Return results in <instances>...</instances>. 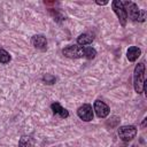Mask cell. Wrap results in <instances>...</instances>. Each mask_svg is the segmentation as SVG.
Wrapping results in <instances>:
<instances>
[{"instance_id":"7","label":"cell","mask_w":147,"mask_h":147,"mask_svg":"<svg viewBox=\"0 0 147 147\" xmlns=\"http://www.w3.org/2000/svg\"><path fill=\"white\" fill-rule=\"evenodd\" d=\"M93 110L95 111L96 116L100 117V118H106L109 113H110V109L108 107V105H106L103 101L101 100H95L94 101V105H93Z\"/></svg>"},{"instance_id":"14","label":"cell","mask_w":147,"mask_h":147,"mask_svg":"<svg viewBox=\"0 0 147 147\" xmlns=\"http://www.w3.org/2000/svg\"><path fill=\"white\" fill-rule=\"evenodd\" d=\"M10 60H11L10 54H9L6 49L0 48V63L6 64V63H9V62H10Z\"/></svg>"},{"instance_id":"13","label":"cell","mask_w":147,"mask_h":147,"mask_svg":"<svg viewBox=\"0 0 147 147\" xmlns=\"http://www.w3.org/2000/svg\"><path fill=\"white\" fill-rule=\"evenodd\" d=\"M32 139L29 136H22L18 141V147H32Z\"/></svg>"},{"instance_id":"10","label":"cell","mask_w":147,"mask_h":147,"mask_svg":"<svg viewBox=\"0 0 147 147\" xmlns=\"http://www.w3.org/2000/svg\"><path fill=\"white\" fill-rule=\"evenodd\" d=\"M141 55V49L137 46H131L126 51V57L130 62H134Z\"/></svg>"},{"instance_id":"8","label":"cell","mask_w":147,"mask_h":147,"mask_svg":"<svg viewBox=\"0 0 147 147\" xmlns=\"http://www.w3.org/2000/svg\"><path fill=\"white\" fill-rule=\"evenodd\" d=\"M31 44L34 48H38V49H41V51H45L47 48V39L42 34L33 36L31 38Z\"/></svg>"},{"instance_id":"6","label":"cell","mask_w":147,"mask_h":147,"mask_svg":"<svg viewBox=\"0 0 147 147\" xmlns=\"http://www.w3.org/2000/svg\"><path fill=\"white\" fill-rule=\"evenodd\" d=\"M77 115L80 119H83L84 122H90L93 119V109L92 106L88 103H84L78 109H77Z\"/></svg>"},{"instance_id":"4","label":"cell","mask_w":147,"mask_h":147,"mask_svg":"<svg viewBox=\"0 0 147 147\" xmlns=\"http://www.w3.org/2000/svg\"><path fill=\"white\" fill-rule=\"evenodd\" d=\"M62 54L69 59H80L84 57V46L70 45L62 49Z\"/></svg>"},{"instance_id":"17","label":"cell","mask_w":147,"mask_h":147,"mask_svg":"<svg viewBox=\"0 0 147 147\" xmlns=\"http://www.w3.org/2000/svg\"><path fill=\"white\" fill-rule=\"evenodd\" d=\"M146 122H147V118L145 117L144 121H142V123H141V127H145V126H146Z\"/></svg>"},{"instance_id":"12","label":"cell","mask_w":147,"mask_h":147,"mask_svg":"<svg viewBox=\"0 0 147 147\" xmlns=\"http://www.w3.org/2000/svg\"><path fill=\"white\" fill-rule=\"evenodd\" d=\"M96 56V51L91 46H84V57L92 60Z\"/></svg>"},{"instance_id":"15","label":"cell","mask_w":147,"mask_h":147,"mask_svg":"<svg viewBox=\"0 0 147 147\" xmlns=\"http://www.w3.org/2000/svg\"><path fill=\"white\" fill-rule=\"evenodd\" d=\"M42 80L46 83V84H54L55 83V77L54 76H52V75H48V74H46L44 77H42Z\"/></svg>"},{"instance_id":"9","label":"cell","mask_w":147,"mask_h":147,"mask_svg":"<svg viewBox=\"0 0 147 147\" xmlns=\"http://www.w3.org/2000/svg\"><path fill=\"white\" fill-rule=\"evenodd\" d=\"M51 109H52V111H53L55 115H60L61 118H67V117H69V111H68L65 108H63L59 102H53V103L51 105Z\"/></svg>"},{"instance_id":"5","label":"cell","mask_w":147,"mask_h":147,"mask_svg":"<svg viewBox=\"0 0 147 147\" xmlns=\"http://www.w3.org/2000/svg\"><path fill=\"white\" fill-rule=\"evenodd\" d=\"M117 133L123 141H130L137 136V127L134 125H123L119 126Z\"/></svg>"},{"instance_id":"1","label":"cell","mask_w":147,"mask_h":147,"mask_svg":"<svg viewBox=\"0 0 147 147\" xmlns=\"http://www.w3.org/2000/svg\"><path fill=\"white\" fill-rule=\"evenodd\" d=\"M145 64L144 62L138 63L133 71V87L136 93L141 94L145 90Z\"/></svg>"},{"instance_id":"11","label":"cell","mask_w":147,"mask_h":147,"mask_svg":"<svg viewBox=\"0 0 147 147\" xmlns=\"http://www.w3.org/2000/svg\"><path fill=\"white\" fill-rule=\"evenodd\" d=\"M92 41H93V36L90 33H82L77 38V44L80 46L90 45V44H92Z\"/></svg>"},{"instance_id":"2","label":"cell","mask_w":147,"mask_h":147,"mask_svg":"<svg viewBox=\"0 0 147 147\" xmlns=\"http://www.w3.org/2000/svg\"><path fill=\"white\" fill-rule=\"evenodd\" d=\"M123 6L125 8L126 15L127 17L130 16V18L134 22H144L145 21V10H140L139 7L132 2V1H125L123 2Z\"/></svg>"},{"instance_id":"18","label":"cell","mask_w":147,"mask_h":147,"mask_svg":"<svg viewBox=\"0 0 147 147\" xmlns=\"http://www.w3.org/2000/svg\"><path fill=\"white\" fill-rule=\"evenodd\" d=\"M131 147H137V146H136V145H133V146H131Z\"/></svg>"},{"instance_id":"16","label":"cell","mask_w":147,"mask_h":147,"mask_svg":"<svg viewBox=\"0 0 147 147\" xmlns=\"http://www.w3.org/2000/svg\"><path fill=\"white\" fill-rule=\"evenodd\" d=\"M95 3L99 6H106L108 3V1H95Z\"/></svg>"},{"instance_id":"3","label":"cell","mask_w":147,"mask_h":147,"mask_svg":"<svg viewBox=\"0 0 147 147\" xmlns=\"http://www.w3.org/2000/svg\"><path fill=\"white\" fill-rule=\"evenodd\" d=\"M111 8H113L114 13L116 14V16L119 21V24L122 26H125L126 22H127V15H126L125 8L123 6V2L121 0H114L111 2Z\"/></svg>"}]
</instances>
